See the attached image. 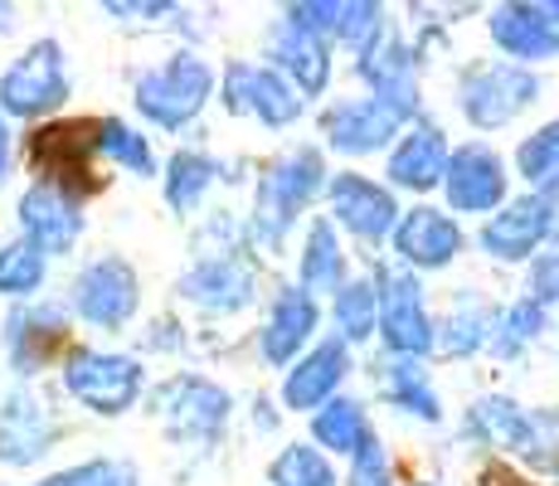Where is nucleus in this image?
I'll use <instances>...</instances> for the list:
<instances>
[{"label":"nucleus","instance_id":"5","mask_svg":"<svg viewBox=\"0 0 559 486\" xmlns=\"http://www.w3.org/2000/svg\"><path fill=\"white\" fill-rule=\"evenodd\" d=\"M481 486H540V482L525 477L521 467H511L507 458H491L487 467H481Z\"/></svg>","mask_w":559,"mask_h":486},{"label":"nucleus","instance_id":"2","mask_svg":"<svg viewBox=\"0 0 559 486\" xmlns=\"http://www.w3.org/2000/svg\"><path fill=\"white\" fill-rule=\"evenodd\" d=\"M49 49H35L15 73L5 79V107L10 112H35L39 103H53V79H49Z\"/></svg>","mask_w":559,"mask_h":486},{"label":"nucleus","instance_id":"6","mask_svg":"<svg viewBox=\"0 0 559 486\" xmlns=\"http://www.w3.org/2000/svg\"><path fill=\"white\" fill-rule=\"evenodd\" d=\"M0 166H5V132H0Z\"/></svg>","mask_w":559,"mask_h":486},{"label":"nucleus","instance_id":"3","mask_svg":"<svg viewBox=\"0 0 559 486\" xmlns=\"http://www.w3.org/2000/svg\"><path fill=\"white\" fill-rule=\"evenodd\" d=\"M39 277V258L29 253V248H10V253H0V287L20 292V287H35Z\"/></svg>","mask_w":559,"mask_h":486},{"label":"nucleus","instance_id":"1","mask_svg":"<svg viewBox=\"0 0 559 486\" xmlns=\"http://www.w3.org/2000/svg\"><path fill=\"white\" fill-rule=\"evenodd\" d=\"M103 137H107V117H53V122H39L25 142L29 170L59 200L69 204L93 200V194L107 190V176L98 166Z\"/></svg>","mask_w":559,"mask_h":486},{"label":"nucleus","instance_id":"4","mask_svg":"<svg viewBox=\"0 0 559 486\" xmlns=\"http://www.w3.org/2000/svg\"><path fill=\"white\" fill-rule=\"evenodd\" d=\"M59 345H69V336H63L59 327H39V331H25V336H20V355H25V360H49Z\"/></svg>","mask_w":559,"mask_h":486}]
</instances>
